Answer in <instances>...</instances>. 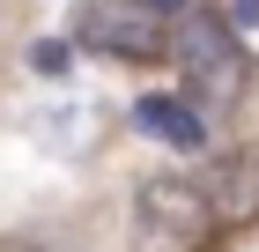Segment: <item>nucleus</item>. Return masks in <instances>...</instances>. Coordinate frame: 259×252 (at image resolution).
<instances>
[{
	"label": "nucleus",
	"mask_w": 259,
	"mask_h": 252,
	"mask_svg": "<svg viewBox=\"0 0 259 252\" xmlns=\"http://www.w3.org/2000/svg\"><path fill=\"white\" fill-rule=\"evenodd\" d=\"M81 45H97L104 59H156L163 45H170V22L148 15V8H134V0H89L74 22Z\"/></svg>",
	"instance_id": "nucleus-3"
},
{
	"label": "nucleus",
	"mask_w": 259,
	"mask_h": 252,
	"mask_svg": "<svg viewBox=\"0 0 259 252\" xmlns=\"http://www.w3.org/2000/svg\"><path fill=\"white\" fill-rule=\"evenodd\" d=\"M207 230H215V215H207L193 178L156 171V178L134 186V245L141 252H200Z\"/></svg>",
	"instance_id": "nucleus-1"
},
{
	"label": "nucleus",
	"mask_w": 259,
	"mask_h": 252,
	"mask_svg": "<svg viewBox=\"0 0 259 252\" xmlns=\"http://www.w3.org/2000/svg\"><path fill=\"white\" fill-rule=\"evenodd\" d=\"M134 126L148 141H163V149H207V119H200V104H185V97H141Z\"/></svg>",
	"instance_id": "nucleus-5"
},
{
	"label": "nucleus",
	"mask_w": 259,
	"mask_h": 252,
	"mask_svg": "<svg viewBox=\"0 0 259 252\" xmlns=\"http://www.w3.org/2000/svg\"><path fill=\"white\" fill-rule=\"evenodd\" d=\"M170 52H178L185 89L200 104H237L244 97V52H237V30L222 15H185L170 30Z\"/></svg>",
	"instance_id": "nucleus-2"
},
{
	"label": "nucleus",
	"mask_w": 259,
	"mask_h": 252,
	"mask_svg": "<svg viewBox=\"0 0 259 252\" xmlns=\"http://www.w3.org/2000/svg\"><path fill=\"white\" fill-rule=\"evenodd\" d=\"M222 22H230V30H259V0H230V15H222Z\"/></svg>",
	"instance_id": "nucleus-8"
},
{
	"label": "nucleus",
	"mask_w": 259,
	"mask_h": 252,
	"mask_svg": "<svg viewBox=\"0 0 259 252\" xmlns=\"http://www.w3.org/2000/svg\"><path fill=\"white\" fill-rule=\"evenodd\" d=\"M22 67L45 75V82H60V75H67V38H37L30 52H22Z\"/></svg>",
	"instance_id": "nucleus-6"
},
{
	"label": "nucleus",
	"mask_w": 259,
	"mask_h": 252,
	"mask_svg": "<svg viewBox=\"0 0 259 252\" xmlns=\"http://www.w3.org/2000/svg\"><path fill=\"white\" fill-rule=\"evenodd\" d=\"M200 200H207V215L215 223H252L259 215V156L252 149H230L207 163V178H193Z\"/></svg>",
	"instance_id": "nucleus-4"
},
{
	"label": "nucleus",
	"mask_w": 259,
	"mask_h": 252,
	"mask_svg": "<svg viewBox=\"0 0 259 252\" xmlns=\"http://www.w3.org/2000/svg\"><path fill=\"white\" fill-rule=\"evenodd\" d=\"M134 8H148V15H163V22H185V15H193V0H134Z\"/></svg>",
	"instance_id": "nucleus-7"
},
{
	"label": "nucleus",
	"mask_w": 259,
	"mask_h": 252,
	"mask_svg": "<svg viewBox=\"0 0 259 252\" xmlns=\"http://www.w3.org/2000/svg\"><path fill=\"white\" fill-rule=\"evenodd\" d=\"M45 252H67V245H45Z\"/></svg>",
	"instance_id": "nucleus-9"
}]
</instances>
